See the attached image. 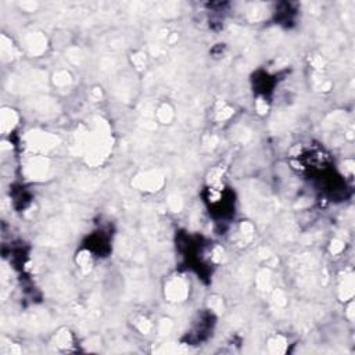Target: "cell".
<instances>
[{
	"label": "cell",
	"instance_id": "1",
	"mask_svg": "<svg viewBox=\"0 0 355 355\" xmlns=\"http://www.w3.org/2000/svg\"><path fill=\"white\" fill-rule=\"evenodd\" d=\"M91 248L97 254H106L109 251V237L100 233V235H93L89 240Z\"/></svg>",
	"mask_w": 355,
	"mask_h": 355
}]
</instances>
